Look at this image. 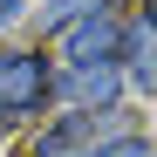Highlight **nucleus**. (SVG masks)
Here are the masks:
<instances>
[{
	"label": "nucleus",
	"instance_id": "obj_1",
	"mask_svg": "<svg viewBox=\"0 0 157 157\" xmlns=\"http://www.w3.org/2000/svg\"><path fill=\"white\" fill-rule=\"evenodd\" d=\"M48 96H55V68L41 55H28V48H7L0 55V116H28Z\"/></svg>",
	"mask_w": 157,
	"mask_h": 157
},
{
	"label": "nucleus",
	"instance_id": "obj_2",
	"mask_svg": "<svg viewBox=\"0 0 157 157\" xmlns=\"http://www.w3.org/2000/svg\"><path fill=\"white\" fill-rule=\"evenodd\" d=\"M116 55H123V21L89 14V21L68 28V68H109Z\"/></svg>",
	"mask_w": 157,
	"mask_h": 157
},
{
	"label": "nucleus",
	"instance_id": "obj_3",
	"mask_svg": "<svg viewBox=\"0 0 157 157\" xmlns=\"http://www.w3.org/2000/svg\"><path fill=\"white\" fill-rule=\"evenodd\" d=\"M55 89H62V96H75V102L96 116V109H116V96H123V75H116V68H68Z\"/></svg>",
	"mask_w": 157,
	"mask_h": 157
},
{
	"label": "nucleus",
	"instance_id": "obj_4",
	"mask_svg": "<svg viewBox=\"0 0 157 157\" xmlns=\"http://www.w3.org/2000/svg\"><path fill=\"white\" fill-rule=\"evenodd\" d=\"M123 55H130V82L157 89V14H137V28H123Z\"/></svg>",
	"mask_w": 157,
	"mask_h": 157
},
{
	"label": "nucleus",
	"instance_id": "obj_5",
	"mask_svg": "<svg viewBox=\"0 0 157 157\" xmlns=\"http://www.w3.org/2000/svg\"><path fill=\"white\" fill-rule=\"evenodd\" d=\"M109 0H55V7L41 14V28H75V21H89V14H102Z\"/></svg>",
	"mask_w": 157,
	"mask_h": 157
},
{
	"label": "nucleus",
	"instance_id": "obj_6",
	"mask_svg": "<svg viewBox=\"0 0 157 157\" xmlns=\"http://www.w3.org/2000/svg\"><path fill=\"white\" fill-rule=\"evenodd\" d=\"M75 157H150L144 137H123V144H89V150H75Z\"/></svg>",
	"mask_w": 157,
	"mask_h": 157
},
{
	"label": "nucleus",
	"instance_id": "obj_7",
	"mask_svg": "<svg viewBox=\"0 0 157 157\" xmlns=\"http://www.w3.org/2000/svg\"><path fill=\"white\" fill-rule=\"evenodd\" d=\"M14 14H21V0H0V28H7V21H14Z\"/></svg>",
	"mask_w": 157,
	"mask_h": 157
}]
</instances>
